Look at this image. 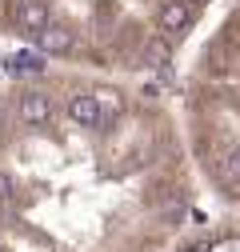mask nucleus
<instances>
[{
  "label": "nucleus",
  "mask_w": 240,
  "mask_h": 252,
  "mask_svg": "<svg viewBox=\"0 0 240 252\" xmlns=\"http://www.w3.org/2000/svg\"><path fill=\"white\" fill-rule=\"evenodd\" d=\"M224 180L228 184H240V144H232L224 152Z\"/></svg>",
  "instance_id": "2"
},
{
  "label": "nucleus",
  "mask_w": 240,
  "mask_h": 252,
  "mask_svg": "<svg viewBox=\"0 0 240 252\" xmlns=\"http://www.w3.org/2000/svg\"><path fill=\"white\" fill-rule=\"evenodd\" d=\"M0 40L40 60L120 56L136 68H164L172 56L156 16L132 0H0Z\"/></svg>",
  "instance_id": "1"
}]
</instances>
